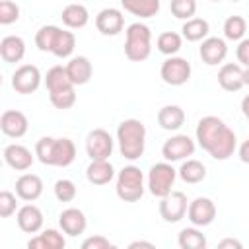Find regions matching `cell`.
Wrapping results in <instances>:
<instances>
[{
	"label": "cell",
	"instance_id": "obj_6",
	"mask_svg": "<svg viewBox=\"0 0 249 249\" xmlns=\"http://www.w3.org/2000/svg\"><path fill=\"white\" fill-rule=\"evenodd\" d=\"M113 148H115V140L105 128H93V130L88 132V136H86V154L89 156L91 161L109 160V156L113 154Z\"/></svg>",
	"mask_w": 249,
	"mask_h": 249
},
{
	"label": "cell",
	"instance_id": "obj_13",
	"mask_svg": "<svg viewBox=\"0 0 249 249\" xmlns=\"http://www.w3.org/2000/svg\"><path fill=\"white\" fill-rule=\"evenodd\" d=\"M95 27H97V31L101 35L115 37L124 27V16H123V12L119 8H103L95 16Z\"/></svg>",
	"mask_w": 249,
	"mask_h": 249
},
{
	"label": "cell",
	"instance_id": "obj_9",
	"mask_svg": "<svg viewBox=\"0 0 249 249\" xmlns=\"http://www.w3.org/2000/svg\"><path fill=\"white\" fill-rule=\"evenodd\" d=\"M195 154V140L187 134H173L161 146V156L165 161H185Z\"/></svg>",
	"mask_w": 249,
	"mask_h": 249
},
{
	"label": "cell",
	"instance_id": "obj_43",
	"mask_svg": "<svg viewBox=\"0 0 249 249\" xmlns=\"http://www.w3.org/2000/svg\"><path fill=\"white\" fill-rule=\"evenodd\" d=\"M235 56H237L239 66L249 68V37H245L243 41H239V45L235 49Z\"/></svg>",
	"mask_w": 249,
	"mask_h": 249
},
{
	"label": "cell",
	"instance_id": "obj_42",
	"mask_svg": "<svg viewBox=\"0 0 249 249\" xmlns=\"http://www.w3.org/2000/svg\"><path fill=\"white\" fill-rule=\"evenodd\" d=\"M109 239L105 235H89L82 241L80 249H109Z\"/></svg>",
	"mask_w": 249,
	"mask_h": 249
},
{
	"label": "cell",
	"instance_id": "obj_15",
	"mask_svg": "<svg viewBox=\"0 0 249 249\" xmlns=\"http://www.w3.org/2000/svg\"><path fill=\"white\" fill-rule=\"evenodd\" d=\"M198 54H200L204 64L218 66L220 62H224V58L228 54L226 39H222V37H206L198 47Z\"/></svg>",
	"mask_w": 249,
	"mask_h": 249
},
{
	"label": "cell",
	"instance_id": "obj_3",
	"mask_svg": "<svg viewBox=\"0 0 249 249\" xmlns=\"http://www.w3.org/2000/svg\"><path fill=\"white\" fill-rule=\"evenodd\" d=\"M152 53V31L146 23L134 21L124 31V56L132 62H142Z\"/></svg>",
	"mask_w": 249,
	"mask_h": 249
},
{
	"label": "cell",
	"instance_id": "obj_24",
	"mask_svg": "<svg viewBox=\"0 0 249 249\" xmlns=\"http://www.w3.org/2000/svg\"><path fill=\"white\" fill-rule=\"evenodd\" d=\"M235 148H237V136H235V132H233L230 126H226V130L220 134V138H218V140L214 142V146L208 150V154H210L214 160L224 161V160H228V158L233 156Z\"/></svg>",
	"mask_w": 249,
	"mask_h": 249
},
{
	"label": "cell",
	"instance_id": "obj_18",
	"mask_svg": "<svg viewBox=\"0 0 249 249\" xmlns=\"http://www.w3.org/2000/svg\"><path fill=\"white\" fill-rule=\"evenodd\" d=\"M16 195L25 200V202H33L43 195V179L35 173H23L18 177L16 181Z\"/></svg>",
	"mask_w": 249,
	"mask_h": 249
},
{
	"label": "cell",
	"instance_id": "obj_34",
	"mask_svg": "<svg viewBox=\"0 0 249 249\" xmlns=\"http://www.w3.org/2000/svg\"><path fill=\"white\" fill-rule=\"evenodd\" d=\"M74 47H76V35L72 31H66V29H60L56 39H54V45H53V54L58 56V58H68L72 53H74Z\"/></svg>",
	"mask_w": 249,
	"mask_h": 249
},
{
	"label": "cell",
	"instance_id": "obj_8",
	"mask_svg": "<svg viewBox=\"0 0 249 249\" xmlns=\"http://www.w3.org/2000/svg\"><path fill=\"white\" fill-rule=\"evenodd\" d=\"M226 126H228V124H226L220 117H216V115H206V117H202V119L198 121V124H196V130H195V136H196L198 146L208 152V150L214 146V142L220 138V134L226 130Z\"/></svg>",
	"mask_w": 249,
	"mask_h": 249
},
{
	"label": "cell",
	"instance_id": "obj_37",
	"mask_svg": "<svg viewBox=\"0 0 249 249\" xmlns=\"http://www.w3.org/2000/svg\"><path fill=\"white\" fill-rule=\"evenodd\" d=\"M169 10H171V14H173L177 19H185V21H189V19L195 18L196 2H195V0H171Z\"/></svg>",
	"mask_w": 249,
	"mask_h": 249
},
{
	"label": "cell",
	"instance_id": "obj_27",
	"mask_svg": "<svg viewBox=\"0 0 249 249\" xmlns=\"http://www.w3.org/2000/svg\"><path fill=\"white\" fill-rule=\"evenodd\" d=\"M45 86L49 89V93H56V91H64V89H70V88H76L68 74H66V66H53L47 70V76H45Z\"/></svg>",
	"mask_w": 249,
	"mask_h": 249
},
{
	"label": "cell",
	"instance_id": "obj_21",
	"mask_svg": "<svg viewBox=\"0 0 249 249\" xmlns=\"http://www.w3.org/2000/svg\"><path fill=\"white\" fill-rule=\"evenodd\" d=\"M66 74L70 78V82L74 86H84L91 80V74H93V66L89 62L88 56H72L66 64Z\"/></svg>",
	"mask_w": 249,
	"mask_h": 249
},
{
	"label": "cell",
	"instance_id": "obj_36",
	"mask_svg": "<svg viewBox=\"0 0 249 249\" xmlns=\"http://www.w3.org/2000/svg\"><path fill=\"white\" fill-rule=\"evenodd\" d=\"M58 31H60L58 25H43V27H39V31L35 33V45H37V49L43 51V53H51Z\"/></svg>",
	"mask_w": 249,
	"mask_h": 249
},
{
	"label": "cell",
	"instance_id": "obj_44",
	"mask_svg": "<svg viewBox=\"0 0 249 249\" xmlns=\"http://www.w3.org/2000/svg\"><path fill=\"white\" fill-rule=\"evenodd\" d=\"M216 249H243V243L237 237H224L218 241Z\"/></svg>",
	"mask_w": 249,
	"mask_h": 249
},
{
	"label": "cell",
	"instance_id": "obj_31",
	"mask_svg": "<svg viewBox=\"0 0 249 249\" xmlns=\"http://www.w3.org/2000/svg\"><path fill=\"white\" fill-rule=\"evenodd\" d=\"M177 245H179V249H206L208 247V239L198 228L191 226V228H183L179 231Z\"/></svg>",
	"mask_w": 249,
	"mask_h": 249
},
{
	"label": "cell",
	"instance_id": "obj_48",
	"mask_svg": "<svg viewBox=\"0 0 249 249\" xmlns=\"http://www.w3.org/2000/svg\"><path fill=\"white\" fill-rule=\"evenodd\" d=\"M243 82L245 86H249V68H243Z\"/></svg>",
	"mask_w": 249,
	"mask_h": 249
},
{
	"label": "cell",
	"instance_id": "obj_28",
	"mask_svg": "<svg viewBox=\"0 0 249 249\" xmlns=\"http://www.w3.org/2000/svg\"><path fill=\"white\" fill-rule=\"evenodd\" d=\"M60 18H62V23H64L66 27H70V29H80V27L88 25V21H89V12H88V8H86L84 4H68V6H64Z\"/></svg>",
	"mask_w": 249,
	"mask_h": 249
},
{
	"label": "cell",
	"instance_id": "obj_45",
	"mask_svg": "<svg viewBox=\"0 0 249 249\" xmlns=\"http://www.w3.org/2000/svg\"><path fill=\"white\" fill-rule=\"evenodd\" d=\"M126 249H158V247H156V243H152L148 239H136V241L128 243Z\"/></svg>",
	"mask_w": 249,
	"mask_h": 249
},
{
	"label": "cell",
	"instance_id": "obj_2",
	"mask_svg": "<svg viewBox=\"0 0 249 249\" xmlns=\"http://www.w3.org/2000/svg\"><path fill=\"white\" fill-rule=\"evenodd\" d=\"M35 156L43 165L68 167L76 160V146L70 138L43 136L35 144Z\"/></svg>",
	"mask_w": 249,
	"mask_h": 249
},
{
	"label": "cell",
	"instance_id": "obj_29",
	"mask_svg": "<svg viewBox=\"0 0 249 249\" xmlns=\"http://www.w3.org/2000/svg\"><path fill=\"white\" fill-rule=\"evenodd\" d=\"M121 6L124 12H130L140 19L154 18L160 12V0H123Z\"/></svg>",
	"mask_w": 249,
	"mask_h": 249
},
{
	"label": "cell",
	"instance_id": "obj_30",
	"mask_svg": "<svg viewBox=\"0 0 249 249\" xmlns=\"http://www.w3.org/2000/svg\"><path fill=\"white\" fill-rule=\"evenodd\" d=\"M177 175L181 177V181H185L189 185H195V183L204 181V177H206V165L202 161H198V160L189 158V160H185L181 163V167L177 169Z\"/></svg>",
	"mask_w": 249,
	"mask_h": 249
},
{
	"label": "cell",
	"instance_id": "obj_40",
	"mask_svg": "<svg viewBox=\"0 0 249 249\" xmlns=\"http://www.w3.org/2000/svg\"><path fill=\"white\" fill-rule=\"evenodd\" d=\"M19 19V6L12 0H2L0 2V23L10 25Z\"/></svg>",
	"mask_w": 249,
	"mask_h": 249
},
{
	"label": "cell",
	"instance_id": "obj_23",
	"mask_svg": "<svg viewBox=\"0 0 249 249\" xmlns=\"http://www.w3.org/2000/svg\"><path fill=\"white\" fill-rule=\"evenodd\" d=\"M0 56L8 64L21 62V58L25 56V41L19 35H6L0 41Z\"/></svg>",
	"mask_w": 249,
	"mask_h": 249
},
{
	"label": "cell",
	"instance_id": "obj_1",
	"mask_svg": "<svg viewBox=\"0 0 249 249\" xmlns=\"http://www.w3.org/2000/svg\"><path fill=\"white\" fill-rule=\"evenodd\" d=\"M117 144L124 160L134 161L144 156L146 150V126L140 119H124L117 126Z\"/></svg>",
	"mask_w": 249,
	"mask_h": 249
},
{
	"label": "cell",
	"instance_id": "obj_49",
	"mask_svg": "<svg viewBox=\"0 0 249 249\" xmlns=\"http://www.w3.org/2000/svg\"><path fill=\"white\" fill-rule=\"evenodd\" d=\"M109 249H119V247H117V245H113V243H111V245H109Z\"/></svg>",
	"mask_w": 249,
	"mask_h": 249
},
{
	"label": "cell",
	"instance_id": "obj_17",
	"mask_svg": "<svg viewBox=\"0 0 249 249\" xmlns=\"http://www.w3.org/2000/svg\"><path fill=\"white\" fill-rule=\"evenodd\" d=\"M4 161L16 171H25L33 165L35 156L23 144H8L4 148Z\"/></svg>",
	"mask_w": 249,
	"mask_h": 249
},
{
	"label": "cell",
	"instance_id": "obj_33",
	"mask_svg": "<svg viewBox=\"0 0 249 249\" xmlns=\"http://www.w3.org/2000/svg\"><path fill=\"white\" fill-rule=\"evenodd\" d=\"M156 47H158V51H160L161 54H165L167 58H169V56H175V54L181 51V47H183V37H181L177 31H163V33L158 35Z\"/></svg>",
	"mask_w": 249,
	"mask_h": 249
},
{
	"label": "cell",
	"instance_id": "obj_7",
	"mask_svg": "<svg viewBox=\"0 0 249 249\" xmlns=\"http://www.w3.org/2000/svg\"><path fill=\"white\" fill-rule=\"evenodd\" d=\"M191 62L183 56H169L161 62L160 76L167 86H183L191 80Z\"/></svg>",
	"mask_w": 249,
	"mask_h": 249
},
{
	"label": "cell",
	"instance_id": "obj_35",
	"mask_svg": "<svg viewBox=\"0 0 249 249\" xmlns=\"http://www.w3.org/2000/svg\"><path fill=\"white\" fill-rule=\"evenodd\" d=\"M247 31V21L243 16H230L224 21V37L230 41H243Z\"/></svg>",
	"mask_w": 249,
	"mask_h": 249
},
{
	"label": "cell",
	"instance_id": "obj_12",
	"mask_svg": "<svg viewBox=\"0 0 249 249\" xmlns=\"http://www.w3.org/2000/svg\"><path fill=\"white\" fill-rule=\"evenodd\" d=\"M187 218L195 228L210 226L216 218V204L208 196H196L195 200L189 202Z\"/></svg>",
	"mask_w": 249,
	"mask_h": 249
},
{
	"label": "cell",
	"instance_id": "obj_4",
	"mask_svg": "<svg viewBox=\"0 0 249 249\" xmlns=\"http://www.w3.org/2000/svg\"><path fill=\"white\" fill-rule=\"evenodd\" d=\"M117 196L124 202H136L144 195V173L136 165H124L117 173V185H115Z\"/></svg>",
	"mask_w": 249,
	"mask_h": 249
},
{
	"label": "cell",
	"instance_id": "obj_10",
	"mask_svg": "<svg viewBox=\"0 0 249 249\" xmlns=\"http://www.w3.org/2000/svg\"><path fill=\"white\" fill-rule=\"evenodd\" d=\"M41 82H43V76L35 64H21L12 74V88L21 95H29L37 91Z\"/></svg>",
	"mask_w": 249,
	"mask_h": 249
},
{
	"label": "cell",
	"instance_id": "obj_47",
	"mask_svg": "<svg viewBox=\"0 0 249 249\" xmlns=\"http://www.w3.org/2000/svg\"><path fill=\"white\" fill-rule=\"evenodd\" d=\"M241 113H243V117H245L247 123H249V93L241 99Z\"/></svg>",
	"mask_w": 249,
	"mask_h": 249
},
{
	"label": "cell",
	"instance_id": "obj_11",
	"mask_svg": "<svg viewBox=\"0 0 249 249\" xmlns=\"http://www.w3.org/2000/svg\"><path fill=\"white\" fill-rule=\"evenodd\" d=\"M187 210H189V200L187 195L181 191H171L167 196L160 198V216L169 224L181 222Z\"/></svg>",
	"mask_w": 249,
	"mask_h": 249
},
{
	"label": "cell",
	"instance_id": "obj_19",
	"mask_svg": "<svg viewBox=\"0 0 249 249\" xmlns=\"http://www.w3.org/2000/svg\"><path fill=\"white\" fill-rule=\"evenodd\" d=\"M16 220H18L19 230L25 231V233H37V231H41L43 222H45L41 208L35 206V204H23V206L18 210Z\"/></svg>",
	"mask_w": 249,
	"mask_h": 249
},
{
	"label": "cell",
	"instance_id": "obj_46",
	"mask_svg": "<svg viewBox=\"0 0 249 249\" xmlns=\"http://www.w3.org/2000/svg\"><path fill=\"white\" fill-rule=\"evenodd\" d=\"M237 154H239V160H241L243 163H249V138L241 142V146H239Z\"/></svg>",
	"mask_w": 249,
	"mask_h": 249
},
{
	"label": "cell",
	"instance_id": "obj_32",
	"mask_svg": "<svg viewBox=\"0 0 249 249\" xmlns=\"http://www.w3.org/2000/svg\"><path fill=\"white\" fill-rule=\"evenodd\" d=\"M208 33H210V23L204 18H193V19L185 21L181 27V37H185L191 43L204 41L208 37Z\"/></svg>",
	"mask_w": 249,
	"mask_h": 249
},
{
	"label": "cell",
	"instance_id": "obj_5",
	"mask_svg": "<svg viewBox=\"0 0 249 249\" xmlns=\"http://www.w3.org/2000/svg\"><path fill=\"white\" fill-rule=\"evenodd\" d=\"M175 179H177V169L169 161H158L148 171V191L154 196L163 198L171 193Z\"/></svg>",
	"mask_w": 249,
	"mask_h": 249
},
{
	"label": "cell",
	"instance_id": "obj_25",
	"mask_svg": "<svg viewBox=\"0 0 249 249\" xmlns=\"http://www.w3.org/2000/svg\"><path fill=\"white\" fill-rule=\"evenodd\" d=\"M115 177V167L109 160H101V161H89V165L86 167V179L91 185H107L111 183Z\"/></svg>",
	"mask_w": 249,
	"mask_h": 249
},
{
	"label": "cell",
	"instance_id": "obj_20",
	"mask_svg": "<svg viewBox=\"0 0 249 249\" xmlns=\"http://www.w3.org/2000/svg\"><path fill=\"white\" fill-rule=\"evenodd\" d=\"M218 84L226 91H239L245 82H243V68L237 62H226L218 70Z\"/></svg>",
	"mask_w": 249,
	"mask_h": 249
},
{
	"label": "cell",
	"instance_id": "obj_41",
	"mask_svg": "<svg viewBox=\"0 0 249 249\" xmlns=\"http://www.w3.org/2000/svg\"><path fill=\"white\" fill-rule=\"evenodd\" d=\"M18 208V202H16V195L10 193V191H2L0 193V216L2 218H10Z\"/></svg>",
	"mask_w": 249,
	"mask_h": 249
},
{
	"label": "cell",
	"instance_id": "obj_22",
	"mask_svg": "<svg viewBox=\"0 0 249 249\" xmlns=\"http://www.w3.org/2000/svg\"><path fill=\"white\" fill-rule=\"evenodd\" d=\"M64 233H60L54 228H47L27 241V249H64Z\"/></svg>",
	"mask_w": 249,
	"mask_h": 249
},
{
	"label": "cell",
	"instance_id": "obj_14",
	"mask_svg": "<svg viewBox=\"0 0 249 249\" xmlns=\"http://www.w3.org/2000/svg\"><path fill=\"white\" fill-rule=\"evenodd\" d=\"M58 226H60L62 233H66L70 237H76V235H80V233L86 231L88 218H86V214L80 208L70 206V208H64L58 214Z\"/></svg>",
	"mask_w": 249,
	"mask_h": 249
},
{
	"label": "cell",
	"instance_id": "obj_38",
	"mask_svg": "<svg viewBox=\"0 0 249 249\" xmlns=\"http://www.w3.org/2000/svg\"><path fill=\"white\" fill-rule=\"evenodd\" d=\"M78 195V189L72 179H58L54 183V196L60 202H72Z\"/></svg>",
	"mask_w": 249,
	"mask_h": 249
},
{
	"label": "cell",
	"instance_id": "obj_16",
	"mask_svg": "<svg viewBox=\"0 0 249 249\" xmlns=\"http://www.w3.org/2000/svg\"><path fill=\"white\" fill-rule=\"evenodd\" d=\"M29 128V121L25 113L18 109H8L0 117V130L10 138H21Z\"/></svg>",
	"mask_w": 249,
	"mask_h": 249
},
{
	"label": "cell",
	"instance_id": "obj_26",
	"mask_svg": "<svg viewBox=\"0 0 249 249\" xmlns=\"http://www.w3.org/2000/svg\"><path fill=\"white\" fill-rule=\"evenodd\" d=\"M185 111L179 105H163L158 111V124L163 130H179L185 124Z\"/></svg>",
	"mask_w": 249,
	"mask_h": 249
},
{
	"label": "cell",
	"instance_id": "obj_39",
	"mask_svg": "<svg viewBox=\"0 0 249 249\" xmlns=\"http://www.w3.org/2000/svg\"><path fill=\"white\" fill-rule=\"evenodd\" d=\"M49 99L53 103V107L56 109H70L74 103H76V89L70 88V89H64V91H56V93H49Z\"/></svg>",
	"mask_w": 249,
	"mask_h": 249
}]
</instances>
